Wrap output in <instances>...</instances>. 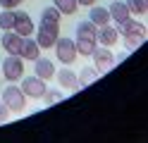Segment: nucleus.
Returning a JSON list of instances; mask_svg holds the SVG:
<instances>
[{
	"instance_id": "nucleus-17",
	"label": "nucleus",
	"mask_w": 148,
	"mask_h": 143,
	"mask_svg": "<svg viewBox=\"0 0 148 143\" xmlns=\"http://www.w3.org/2000/svg\"><path fill=\"white\" fill-rule=\"evenodd\" d=\"M74 45H77V53H79V55L91 57V55H93V50L98 48V41H84V38H77Z\"/></svg>"
},
{
	"instance_id": "nucleus-1",
	"label": "nucleus",
	"mask_w": 148,
	"mask_h": 143,
	"mask_svg": "<svg viewBox=\"0 0 148 143\" xmlns=\"http://www.w3.org/2000/svg\"><path fill=\"white\" fill-rule=\"evenodd\" d=\"M117 31L122 34L127 50H136V48H141L143 41H146V26H143L141 22H136V19H132V17H129L127 22L119 24Z\"/></svg>"
},
{
	"instance_id": "nucleus-13",
	"label": "nucleus",
	"mask_w": 148,
	"mask_h": 143,
	"mask_svg": "<svg viewBox=\"0 0 148 143\" xmlns=\"http://www.w3.org/2000/svg\"><path fill=\"white\" fill-rule=\"evenodd\" d=\"M22 38L24 36H19L17 31H7V34H3V48H5V53H10V55H19V50H22Z\"/></svg>"
},
{
	"instance_id": "nucleus-19",
	"label": "nucleus",
	"mask_w": 148,
	"mask_h": 143,
	"mask_svg": "<svg viewBox=\"0 0 148 143\" xmlns=\"http://www.w3.org/2000/svg\"><path fill=\"white\" fill-rule=\"evenodd\" d=\"M53 5L60 10V14H74L77 12V0H53Z\"/></svg>"
},
{
	"instance_id": "nucleus-25",
	"label": "nucleus",
	"mask_w": 148,
	"mask_h": 143,
	"mask_svg": "<svg viewBox=\"0 0 148 143\" xmlns=\"http://www.w3.org/2000/svg\"><path fill=\"white\" fill-rule=\"evenodd\" d=\"M10 119V110H7V105L5 103H0V124Z\"/></svg>"
},
{
	"instance_id": "nucleus-14",
	"label": "nucleus",
	"mask_w": 148,
	"mask_h": 143,
	"mask_svg": "<svg viewBox=\"0 0 148 143\" xmlns=\"http://www.w3.org/2000/svg\"><path fill=\"white\" fill-rule=\"evenodd\" d=\"M108 12H110V19H115L117 24H122V22H127V19L132 17V12H129L127 3H119V0H115V3H110Z\"/></svg>"
},
{
	"instance_id": "nucleus-3",
	"label": "nucleus",
	"mask_w": 148,
	"mask_h": 143,
	"mask_svg": "<svg viewBox=\"0 0 148 143\" xmlns=\"http://www.w3.org/2000/svg\"><path fill=\"white\" fill-rule=\"evenodd\" d=\"M3 103L7 105V110H12V112H22V110L26 107V95L22 93L19 86L7 83V88H3Z\"/></svg>"
},
{
	"instance_id": "nucleus-7",
	"label": "nucleus",
	"mask_w": 148,
	"mask_h": 143,
	"mask_svg": "<svg viewBox=\"0 0 148 143\" xmlns=\"http://www.w3.org/2000/svg\"><path fill=\"white\" fill-rule=\"evenodd\" d=\"M91 57H93V67L98 69V74H103V72H110V69L115 67V62H117V60H115V55L110 53V48H105V45L96 48Z\"/></svg>"
},
{
	"instance_id": "nucleus-9",
	"label": "nucleus",
	"mask_w": 148,
	"mask_h": 143,
	"mask_svg": "<svg viewBox=\"0 0 148 143\" xmlns=\"http://www.w3.org/2000/svg\"><path fill=\"white\" fill-rule=\"evenodd\" d=\"M12 31H17L19 36H31L34 34V22H31V17L22 12V10H14V26H12Z\"/></svg>"
},
{
	"instance_id": "nucleus-20",
	"label": "nucleus",
	"mask_w": 148,
	"mask_h": 143,
	"mask_svg": "<svg viewBox=\"0 0 148 143\" xmlns=\"http://www.w3.org/2000/svg\"><path fill=\"white\" fill-rule=\"evenodd\" d=\"M127 7L132 14H146L148 12V0H127Z\"/></svg>"
},
{
	"instance_id": "nucleus-8",
	"label": "nucleus",
	"mask_w": 148,
	"mask_h": 143,
	"mask_svg": "<svg viewBox=\"0 0 148 143\" xmlns=\"http://www.w3.org/2000/svg\"><path fill=\"white\" fill-rule=\"evenodd\" d=\"M96 41L100 45H105V48H112L119 41V31L115 26H110V24H103V26H98V31H96Z\"/></svg>"
},
{
	"instance_id": "nucleus-12",
	"label": "nucleus",
	"mask_w": 148,
	"mask_h": 143,
	"mask_svg": "<svg viewBox=\"0 0 148 143\" xmlns=\"http://www.w3.org/2000/svg\"><path fill=\"white\" fill-rule=\"evenodd\" d=\"M55 76H58V83L62 86V88L79 91V81H77V76H74V72H69L67 64H64V69H55Z\"/></svg>"
},
{
	"instance_id": "nucleus-5",
	"label": "nucleus",
	"mask_w": 148,
	"mask_h": 143,
	"mask_svg": "<svg viewBox=\"0 0 148 143\" xmlns=\"http://www.w3.org/2000/svg\"><path fill=\"white\" fill-rule=\"evenodd\" d=\"M55 53H58V60L62 64H67V67H72L74 60L79 57L77 45H74L72 38H58V41H55Z\"/></svg>"
},
{
	"instance_id": "nucleus-16",
	"label": "nucleus",
	"mask_w": 148,
	"mask_h": 143,
	"mask_svg": "<svg viewBox=\"0 0 148 143\" xmlns=\"http://www.w3.org/2000/svg\"><path fill=\"white\" fill-rule=\"evenodd\" d=\"M96 31L98 26L93 22H88V19H84V22L77 24V38H84V41H96Z\"/></svg>"
},
{
	"instance_id": "nucleus-10",
	"label": "nucleus",
	"mask_w": 148,
	"mask_h": 143,
	"mask_svg": "<svg viewBox=\"0 0 148 143\" xmlns=\"http://www.w3.org/2000/svg\"><path fill=\"white\" fill-rule=\"evenodd\" d=\"M34 72H36V76H38V79L48 81V79H53V76H55V64H53V60L36 57V60H34Z\"/></svg>"
},
{
	"instance_id": "nucleus-24",
	"label": "nucleus",
	"mask_w": 148,
	"mask_h": 143,
	"mask_svg": "<svg viewBox=\"0 0 148 143\" xmlns=\"http://www.w3.org/2000/svg\"><path fill=\"white\" fill-rule=\"evenodd\" d=\"M22 3H24V0H0L3 10H14V7H19Z\"/></svg>"
},
{
	"instance_id": "nucleus-26",
	"label": "nucleus",
	"mask_w": 148,
	"mask_h": 143,
	"mask_svg": "<svg viewBox=\"0 0 148 143\" xmlns=\"http://www.w3.org/2000/svg\"><path fill=\"white\" fill-rule=\"evenodd\" d=\"M77 5H84V7H91V5H96V0H77Z\"/></svg>"
},
{
	"instance_id": "nucleus-15",
	"label": "nucleus",
	"mask_w": 148,
	"mask_h": 143,
	"mask_svg": "<svg viewBox=\"0 0 148 143\" xmlns=\"http://www.w3.org/2000/svg\"><path fill=\"white\" fill-rule=\"evenodd\" d=\"M88 22H93L96 26L110 24V12H108V7H98V5H91V10H88Z\"/></svg>"
},
{
	"instance_id": "nucleus-4",
	"label": "nucleus",
	"mask_w": 148,
	"mask_h": 143,
	"mask_svg": "<svg viewBox=\"0 0 148 143\" xmlns=\"http://www.w3.org/2000/svg\"><path fill=\"white\" fill-rule=\"evenodd\" d=\"M3 74H5L7 83H17L24 76V62H22V57L19 55H7L3 60Z\"/></svg>"
},
{
	"instance_id": "nucleus-11",
	"label": "nucleus",
	"mask_w": 148,
	"mask_h": 143,
	"mask_svg": "<svg viewBox=\"0 0 148 143\" xmlns=\"http://www.w3.org/2000/svg\"><path fill=\"white\" fill-rule=\"evenodd\" d=\"M19 57L22 60H36V57H41V45L34 41L31 36H24L22 38V50H19Z\"/></svg>"
},
{
	"instance_id": "nucleus-23",
	"label": "nucleus",
	"mask_w": 148,
	"mask_h": 143,
	"mask_svg": "<svg viewBox=\"0 0 148 143\" xmlns=\"http://www.w3.org/2000/svg\"><path fill=\"white\" fill-rule=\"evenodd\" d=\"M62 98H64V95H62L60 91H45V93H43V100L48 103V105H53V103H60Z\"/></svg>"
},
{
	"instance_id": "nucleus-21",
	"label": "nucleus",
	"mask_w": 148,
	"mask_h": 143,
	"mask_svg": "<svg viewBox=\"0 0 148 143\" xmlns=\"http://www.w3.org/2000/svg\"><path fill=\"white\" fill-rule=\"evenodd\" d=\"M12 26H14V10L0 12V29H3V31H10Z\"/></svg>"
},
{
	"instance_id": "nucleus-2",
	"label": "nucleus",
	"mask_w": 148,
	"mask_h": 143,
	"mask_svg": "<svg viewBox=\"0 0 148 143\" xmlns=\"http://www.w3.org/2000/svg\"><path fill=\"white\" fill-rule=\"evenodd\" d=\"M58 38H60V22H48V19H41L38 31H36V43H38L41 48H53Z\"/></svg>"
},
{
	"instance_id": "nucleus-18",
	"label": "nucleus",
	"mask_w": 148,
	"mask_h": 143,
	"mask_svg": "<svg viewBox=\"0 0 148 143\" xmlns=\"http://www.w3.org/2000/svg\"><path fill=\"white\" fill-rule=\"evenodd\" d=\"M98 79V69H96V67H86V69H81V74H79V88H81V86H88V83H93Z\"/></svg>"
},
{
	"instance_id": "nucleus-22",
	"label": "nucleus",
	"mask_w": 148,
	"mask_h": 143,
	"mask_svg": "<svg viewBox=\"0 0 148 143\" xmlns=\"http://www.w3.org/2000/svg\"><path fill=\"white\" fill-rule=\"evenodd\" d=\"M60 17L62 14H60V10L55 5L53 7H43V12H41V19H48V22H60Z\"/></svg>"
},
{
	"instance_id": "nucleus-6",
	"label": "nucleus",
	"mask_w": 148,
	"mask_h": 143,
	"mask_svg": "<svg viewBox=\"0 0 148 143\" xmlns=\"http://www.w3.org/2000/svg\"><path fill=\"white\" fill-rule=\"evenodd\" d=\"M22 86H19V88H22V93L26 95V98H34V100H41L43 98V93L45 91H48V88H45V81L43 79H38V76H22Z\"/></svg>"
}]
</instances>
